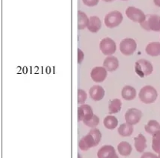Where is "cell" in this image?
Masks as SVG:
<instances>
[{
	"instance_id": "6da1fadb",
	"label": "cell",
	"mask_w": 160,
	"mask_h": 158,
	"mask_svg": "<svg viewBox=\"0 0 160 158\" xmlns=\"http://www.w3.org/2000/svg\"><path fill=\"white\" fill-rule=\"evenodd\" d=\"M102 138V134L99 130L93 128L87 135L84 136L79 142V147L83 151H86L90 148L96 147L99 144Z\"/></svg>"
},
{
	"instance_id": "7a4b0ae2",
	"label": "cell",
	"mask_w": 160,
	"mask_h": 158,
	"mask_svg": "<svg viewBox=\"0 0 160 158\" xmlns=\"http://www.w3.org/2000/svg\"><path fill=\"white\" fill-rule=\"evenodd\" d=\"M139 96L142 102L146 104H150L156 100L158 97V93L153 86H145L140 90Z\"/></svg>"
},
{
	"instance_id": "3957f363",
	"label": "cell",
	"mask_w": 160,
	"mask_h": 158,
	"mask_svg": "<svg viewBox=\"0 0 160 158\" xmlns=\"http://www.w3.org/2000/svg\"><path fill=\"white\" fill-rule=\"evenodd\" d=\"M140 26L146 31L160 32V16L157 15H148L146 20Z\"/></svg>"
},
{
	"instance_id": "277c9868",
	"label": "cell",
	"mask_w": 160,
	"mask_h": 158,
	"mask_svg": "<svg viewBox=\"0 0 160 158\" xmlns=\"http://www.w3.org/2000/svg\"><path fill=\"white\" fill-rule=\"evenodd\" d=\"M135 70L140 77H145L152 73L153 66L152 63L146 59H139L136 61L135 65Z\"/></svg>"
},
{
	"instance_id": "5b68a950",
	"label": "cell",
	"mask_w": 160,
	"mask_h": 158,
	"mask_svg": "<svg viewBox=\"0 0 160 158\" xmlns=\"http://www.w3.org/2000/svg\"><path fill=\"white\" fill-rule=\"evenodd\" d=\"M123 20L122 14L119 11H112L108 13L104 19L106 26L108 28H115L119 26Z\"/></svg>"
},
{
	"instance_id": "8992f818",
	"label": "cell",
	"mask_w": 160,
	"mask_h": 158,
	"mask_svg": "<svg viewBox=\"0 0 160 158\" xmlns=\"http://www.w3.org/2000/svg\"><path fill=\"white\" fill-rule=\"evenodd\" d=\"M126 15L129 19L135 23H139L141 24L146 20V16L141 9L138 8L134 7V6H129L126 9Z\"/></svg>"
},
{
	"instance_id": "52a82bcc",
	"label": "cell",
	"mask_w": 160,
	"mask_h": 158,
	"mask_svg": "<svg viewBox=\"0 0 160 158\" xmlns=\"http://www.w3.org/2000/svg\"><path fill=\"white\" fill-rule=\"evenodd\" d=\"M136 48H137L136 42L131 38L124 39L123 40H122L119 45L120 51L123 55H126V56L132 55L136 50Z\"/></svg>"
},
{
	"instance_id": "ba28073f",
	"label": "cell",
	"mask_w": 160,
	"mask_h": 158,
	"mask_svg": "<svg viewBox=\"0 0 160 158\" xmlns=\"http://www.w3.org/2000/svg\"><path fill=\"white\" fill-rule=\"evenodd\" d=\"M99 48L101 52L106 56L114 54L116 50V44L113 39L109 37H106L102 39L100 42Z\"/></svg>"
},
{
	"instance_id": "9c48e42d",
	"label": "cell",
	"mask_w": 160,
	"mask_h": 158,
	"mask_svg": "<svg viewBox=\"0 0 160 158\" xmlns=\"http://www.w3.org/2000/svg\"><path fill=\"white\" fill-rule=\"evenodd\" d=\"M142 116V113L141 112V110L136 108H131L128 110L125 114V119L127 124L133 126L139 122Z\"/></svg>"
},
{
	"instance_id": "30bf717a",
	"label": "cell",
	"mask_w": 160,
	"mask_h": 158,
	"mask_svg": "<svg viewBox=\"0 0 160 158\" xmlns=\"http://www.w3.org/2000/svg\"><path fill=\"white\" fill-rule=\"evenodd\" d=\"M107 76V70L105 67L96 66L94 67L91 71V78L94 82L101 83L106 79Z\"/></svg>"
},
{
	"instance_id": "8fae6325",
	"label": "cell",
	"mask_w": 160,
	"mask_h": 158,
	"mask_svg": "<svg viewBox=\"0 0 160 158\" xmlns=\"http://www.w3.org/2000/svg\"><path fill=\"white\" fill-rule=\"evenodd\" d=\"M93 111L92 107L89 105L82 104L78 108V121H84L90 116L93 115Z\"/></svg>"
},
{
	"instance_id": "7c38bea8",
	"label": "cell",
	"mask_w": 160,
	"mask_h": 158,
	"mask_svg": "<svg viewBox=\"0 0 160 158\" xmlns=\"http://www.w3.org/2000/svg\"><path fill=\"white\" fill-rule=\"evenodd\" d=\"M119 60L116 56H109L105 59L104 62H103V67L106 68V69L109 72H112V71L116 70L119 67Z\"/></svg>"
},
{
	"instance_id": "4fadbf2b",
	"label": "cell",
	"mask_w": 160,
	"mask_h": 158,
	"mask_svg": "<svg viewBox=\"0 0 160 158\" xmlns=\"http://www.w3.org/2000/svg\"><path fill=\"white\" fill-rule=\"evenodd\" d=\"M89 95L92 99L95 101H99L104 97L105 90L101 86H93L92 87L90 88Z\"/></svg>"
},
{
	"instance_id": "5bb4252c",
	"label": "cell",
	"mask_w": 160,
	"mask_h": 158,
	"mask_svg": "<svg viewBox=\"0 0 160 158\" xmlns=\"http://www.w3.org/2000/svg\"><path fill=\"white\" fill-rule=\"evenodd\" d=\"M116 154V150L112 146L105 145L99 150L97 153L98 158H110Z\"/></svg>"
},
{
	"instance_id": "9a60e30c",
	"label": "cell",
	"mask_w": 160,
	"mask_h": 158,
	"mask_svg": "<svg viewBox=\"0 0 160 158\" xmlns=\"http://www.w3.org/2000/svg\"><path fill=\"white\" fill-rule=\"evenodd\" d=\"M134 145L136 147V150L139 153H142L147 147L146 144V139L142 134H139L136 137L134 138Z\"/></svg>"
},
{
	"instance_id": "2e32d148",
	"label": "cell",
	"mask_w": 160,
	"mask_h": 158,
	"mask_svg": "<svg viewBox=\"0 0 160 158\" xmlns=\"http://www.w3.org/2000/svg\"><path fill=\"white\" fill-rule=\"evenodd\" d=\"M122 96L126 100H132L136 96V90L131 86H126L122 90Z\"/></svg>"
},
{
	"instance_id": "e0dca14e",
	"label": "cell",
	"mask_w": 160,
	"mask_h": 158,
	"mask_svg": "<svg viewBox=\"0 0 160 158\" xmlns=\"http://www.w3.org/2000/svg\"><path fill=\"white\" fill-rule=\"evenodd\" d=\"M102 23L98 16H92L89 18V23L88 26V29L92 33H97L101 29Z\"/></svg>"
},
{
	"instance_id": "ac0fdd59",
	"label": "cell",
	"mask_w": 160,
	"mask_h": 158,
	"mask_svg": "<svg viewBox=\"0 0 160 158\" xmlns=\"http://www.w3.org/2000/svg\"><path fill=\"white\" fill-rule=\"evenodd\" d=\"M146 52L151 56H157L160 55V43L152 42L146 46Z\"/></svg>"
},
{
	"instance_id": "d6986e66",
	"label": "cell",
	"mask_w": 160,
	"mask_h": 158,
	"mask_svg": "<svg viewBox=\"0 0 160 158\" xmlns=\"http://www.w3.org/2000/svg\"><path fill=\"white\" fill-rule=\"evenodd\" d=\"M89 23V18L82 11H78V29L79 30L88 27Z\"/></svg>"
},
{
	"instance_id": "ffe728a7",
	"label": "cell",
	"mask_w": 160,
	"mask_h": 158,
	"mask_svg": "<svg viewBox=\"0 0 160 158\" xmlns=\"http://www.w3.org/2000/svg\"><path fill=\"white\" fill-rule=\"evenodd\" d=\"M117 149L119 154L122 156H124V157L129 156L130 154L132 153V147L130 145L129 143L126 142V141H122V142L119 143Z\"/></svg>"
},
{
	"instance_id": "44dd1931",
	"label": "cell",
	"mask_w": 160,
	"mask_h": 158,
	"mask_svg": "<svg viewBox=\"0 0 160 158\" xmlns=\"http://www.w3.org/2000/svg\"><path fill=\"white\" fill-rule=\"evenodd\" d=\"M145 130L151 135H154L156 132L160 131V124L158 121L152 120L145 126Z\"/></svg>"
},
{
	"instance_id": "7402d4cb",
	"label": "cell",
	"mask_w": 160,
	"mask_h": 158,
	"mask_svg": "<svg viewBox=\"0 0 160 158\" xmlns=\"http://www.w3.org/2000/svg\"><path fill=\"white\" fill-rule=\"evenodd\" d=\"M133 132V126L132 125L127 124H122L118 129V133L122 137H129L132 135Z\"/></svg>"
},
{
	"instance_id": "603a6c76",
	"label": "cell",
	"mask_w": 160,
	"mask_h": 158,
	"mask_svg": "<svg viewBox=\"0 0 160 158\" xmlns=\"http://www.w3.org/2000/svg\"><path fill=\"white\" fill-rule=\"evenodd\" d=\"M103 124L107 129L114 130L118 126V120L116 116L109 115L106 116L103 120Z\"/></svg>"
},
{
	"instance_id": "cb8c5ba5",
	"label": "cell",
	"mask_w": 160,
	"mask_h": 158,
	"mask_svg": "<svg viewBox=\"0 0 160 158\" xmlns=\"http://www.w3.org/2000/svg\"><path fill=\"white\" fill-rule=\"evenodd\" d=\"M122 102L119 99H114L109 102V112L110 114H117L121 110Z\"/></svg>"
},
{
	"instance_id": "d4e9b609",
	"label": "cell",
	"mask_w": 160,
	"mask_h": 158,
	"mask_svg": "<svg viewBox=\"0 0 160 158\" xmlns=\"http://www.w3.org/2000/svg\"><path fill=\"white\" fill-rule=\"evenodd\" d=\"M152 147L155 152L160 154V131H158L153 135Z\"/></svg>"
},
{
	"instance_id": "484cf974",
	"label": "cell",
	"mask_w": 160,
	"mask_h": 158,
	"mask_svg": "<svg viewBox=\"0 0 160 158\" xmlns=\"http://www.w3.org/2000/svg\"><path fill=\"white\" fill-rule=\"evenodd\" d=\"M83 123H84L85 125L89 126V127L95 128L99 124V118L96 115L93 114L92 116H90L87 120H85Z\"/></svg>"
},
{
	"instance_id": "4316f807",
	"label": "cell",
	"mask_w": 160,
	"mask_h": 158,
	"mask_svg": "<svg viewBox=\"0 0 160 158\" xmlns=\"http://www.w3.org/2000/svg\"><path fill=\"white\" fill-rule=\"evenodd\" d=\"M87 99V94L83 89H78V104H84Z\"/></svg>"
},
{
	"instance_id": "83f0119b",
	"label": "cell",
	"mask_w": 160,
	"mask_h": 158,
	"mask_svg": "<svg viewBox=\"0 0 160 158\" xmlns=\"http://www.w3.org/2000/svg\"><path fill=\"white\" fill-rule=\"evenodd\" d=\"M82 2L87 6H95L99 3V0H82Z\"/></svg>"
},
{
	"instance_id": "f1b7e54d",
	"label": "cell",
	"mask_w": 160,
	"mask_h": 158,
	"mask_svg": "<svg viewBox=\"0 0 160 158\" xmlns=\"http://www.w3.org/2000/svg\"><path fill=\"white\" fill-rule=\"evenodd\" d=\"M141 158H158V156L151 152H146L141 156Z\"/></svg>"
},
{
	"instance_id": "f546056e",
	"label": "cell",
	"mask_w": 160,
	"mask_h": 158,
	"mask_svg": "<svg viewBox=\"0 0 160 158\" xmlns=\"http://www.w3.org/2000/svg\"><path fill=\"white\" fill-rule=\"evenodd\" d=\"M84 59V53L80 49H78V63L81 64Z\"/></svg>"
},
{
	"instance_id": "4dcf8cb0",
	"label": "cell",
	"mask_w": 160,
	"mask_h": 158,
	"mask_svg": "<svg viewBox=\"0 0 160 158\" xmlns=\"http://www.w3.org/2000/svg\"><path fill=\"white\" fill-rule=\"evenodd\" d=\"M153 2H154V3L156 6L160 7V0H153Z\"/></svg>"
},
{
	"instance_id": "1f68e13d",
	"label": "cell",
	"mask_w": 160,
	"mask_h": 158,
	"mask_svg": "<svg viewBox=\"0 0 160 158\" xmlns=\"http://www.w3.org/2000/svg\"><path fill=\"white\" fill-rule=\"evenodd\" d=\"M110 158H119V157H118V155H117V154H115L114 156H112V157H110Z\"/></svg>"
},
{
	"instance_id": "d6a6232c",
	"label": "cell",
	"mask_w": 160,
	"mask_h": 158,
	"mask_svg": "<svg viewBox=\"0 0 160 158\" xmlns=\"http://www.w3.org/2000/svg\"><path fill=\"white\" fill-rule=\"evenodd\" d=\"M104 2H106V3H109V2H112L114 1V0H103Z\"/></svg>"
},
{
	"instance_id": "836d02e7",
	"label": "cell",
	"mask_w": 160,
	"mask_h": 158,
	"mask_svg": "<svg viewBox=\"0 0 160 158\" xmlns=\"http://www.w3.org/2000/svg\"><path fill=\"white\" fill-rule=\"evenodd\" d=\"M78 158H82L81 156H80L79 154H78Z\"/></svg>"
},
{
	"instance_id": "e575fe53",
	"label": "cell",
	"mask_w": 160,
	"mask_h": 158,
	"mask_svg": "<svg viewBox=\"0 0 160 158\" xmlns=\"http://www.w3.org/2000/svg\"><path fill=\"white\" fill-rule=\"evenodd\" d=\"M158 158H160V154H159V156H158Z\"/></svg>"
},
{
	"instance_id": "d590c367",
	"label": "cell",
	"mask_w": 160,
	"mask_h": 158,
	"mask_svg": "<svg viewBox=\"0 0 160 158\" xmlns=\"http://www.w3.org/2000/svg\"><path fill=\"white\" fill-rule=\"evenodd\" d=\"M122 1H126V0H122Z\"/></svg>"
}]
</instances>
